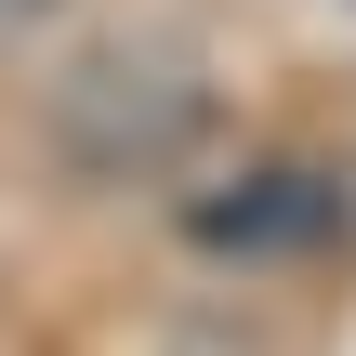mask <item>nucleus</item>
<instances>
[{
    "label": "nucleus",
    "instance_id": "nucleus-3",
    "mask_svg": "<svg viewBox=\"0 0 356 356\" xmlns=\"http://www.w3.org/2000/svg\"><path fill=\"white\" fill-rule=\"evenodd\" d=\"M66 13H79V0H0V53H40Z\"/></svg>",
    "mask_w": 356,
    "mask_h": 356
},
{
    "label": "nucleus",
    "instance_id": "nucleus-1",
    "mask_svg": "<svg viewBox=\"0 0 356 356\" xmlns=\"http://www.w3.org/2000/svg\"><path fill=\"white\" fill-rule=\"evenodd\" d=\"M40 145L66 185H172L211 145V66L159 26H106L40 79Z\"/></svg>",
    "mask_w": 356,
    "mask_h": 356
},
{
    "label": "nucleus",
    "instance_id": "nucleus-2",
    "mask_svg": "<svg viewBox=\"0 0 356 356\" xmlns=\"http://www.w3.org/2000/svg\"><path fill=\"white\" fill-rule=\"evenodd\" d=\"M330 225V185L317 172H251V198H225V211H198V238H317Z\"/></svg>",
    "mask_w": 356,
    "mask_h": 356
}]
</instances>
